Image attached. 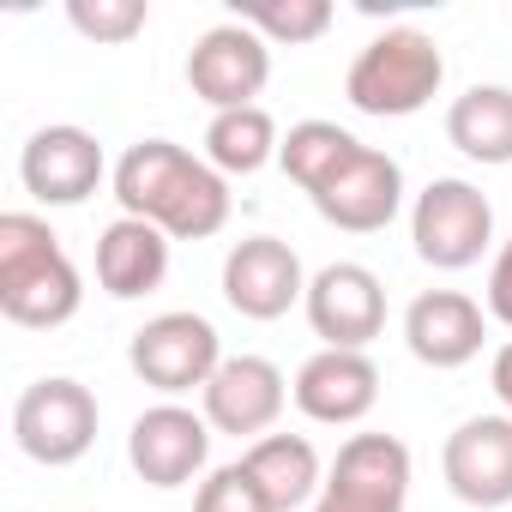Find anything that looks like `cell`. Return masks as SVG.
Returning <instances> with one entry per match:
<instances>
[{
    "mask_svg": "<svg viewBox=\"0 0 512 512\" xmlns=\"http://www.w3.org/2000/svg\"><path fill=\"white\" fill-rule=\"evenodd\" d=\"M121 217L157 223L169 241H211L229 223V181L175 139H139L115 163Z\"/></svg>",
    "mask_w": 512,
    "mask_h": 512,
    "instance_id": "obj_1",
    "label": "cell"
},
{
    "mask_svg": "<svg viewBox=\"0 0 512 512\" xmlns=\"http://www.w3.org/2000/svg\"><path fill=\"white\" fill-rule=\"evenodd\" d=\"M85 278L67 260L61 235L37 211L0 217V314L25 332H55L79 314Z\"/></svg>",
    "mask_w": 512,
    "mask_h": 512,
    "instance_id": "obj_2",
    "label": "cell"
},
{
    "mask_svg": "<svg viewBox=\"0 0 512 512\" xmlns=\"http://www.w3.org/2000/svg\"><path fill=\"white\" fill-rule=\"evenodd\" d=\"M446 85V55L428 31L416 25H392L380 31L344 73V97L356 115H374V121H404L416 109H428Z\"/></svg>",
    "mask_w": 512,
    "mask_h": 512,
    "instance_id": "obj_3",
    "label": "cell"
},
{
    "mask_svg": "<svg viewBox=\"0 0 512 512\" xmlns=\"http://www.w3.org/2000/svg\"><path fill=\"white\" fill-rule=\"evenodd\" d=\"M410 241L416 260L434 272H470L494 247V205L464 175H434L410 205Z\"/></svg>",
    "mask_w": 512,
    "mask_h": 512,
    "instance_id": "obj_4",
    "label": "cell"
},
{
    "mask_svg": "<svg viewBox=\"0 0 512 512\" xmlns=\"http://www.w3.org/2000/svg\"><path fill=\"white\" fill-rule=\"evenodd\" d=\"M97 422H103V410H97L91 386H79L73 374H43L13 404V440H19V452L31 464H49V470L79 464L97 446Z\"/></svg>",
    "mask_w": 512,
    "mask_h": 512,
    "instance_id": "obj_5",
    "label": "cell"
},
{
    "mask_svg": "<svg viewBox=\"0 0 512 512\" xmlns=\"http://www.w3.org/2000/svg\"><path fill=\"white\" fill-rule=\"evenodd\" d=\"M127 362H133V374H139L151 392L187 398V392H205L211 374L223 368V338H217V326H211L205 314L175 308V314H157V320H145V326L133 332Z\"/></svg>",
    "mask_w": 512,
    "mask_h": 512,
    "instance_id": "obj_6",
    "label": "cell"
},
{
    "mask_svg": "<svg viewBox=\"0 0 512 512\" xmlns=\"http://www.w3.org/2000/svg\"><path fill=\"white\" fill-rule=\"evenodd\" d=\"M404 500H410V446L398 434H350L308 512H404Z\"/></svg>",
    "mask_w": 512,
    "mask_h": 512,
    "instance_id": "obj_7",
    "label": "cell"
},
{
    "mask_svg": "<svg viewBox=\"0 0 512 512\" xmlns=\"http://www.w3.org/2000/svg\"><path fill=\"white\" fill-rule=\"evenodd\" d=\"M272 79V43L260 31H247L241 19L211 25L193 49H187V85L199 103H211V115L223 109H253V97Z\"/></svg>",
    "mask_w": 512,
    "mask_h": 512,
    "instance_id": "obj_8",
    "label": "cell"
},
{
    "mask_svg": "<svg viewBox=\"0 0 512 512\" xmlns=\"http://www.w3.org/2000/svg\"><path fill=\"white\" fill-rule=\"evenodd\" d=\"M223 302L241 320H284L296 302H308L302 253L278 235H241L223 253Z\"/></svg>",
    "mask_w": 512,
    "mask_h": 512,
    "instance_id": "obj_9",
    "label": "cell"
},
{
    "mask_svg": "<svg viewBox=\"0 0 512 512\" xmlns=\"http://www.w3.org/2000/svg\"><path fill=\"white\" fill-rule=\"evenodd\" d=\"M308 326L326 350H368L386 332V284L362 260H332L308 278Z\"/></svg>",
    "mask_w": 512,
    "mask_h": 512,
    "instance_id": "obj_10",
    "label": "cell"
},
{
    "mask_svg": "<svg viewBox=\"0 0 512 512\" xmlns=\"http://www.w3.org/2000/svg\"><path fill=\"white\" fill-rule=\"evenodd\" d=\"M205 458H211V422H205V410H187L175 398L151 404L127 428V464L151 488H187V482L211 476Z\"/></svg>",
    "mask_w": 512,
    "mask_h": 512,
    "instance_id": "obj_11",
    "label": "cell"
},
{
    "mask_svg": "<svg viewBox=\"0 0 512 512\" xmlns=\"http://www.w3.org/2000/svg\"><path fill=\"white\" fill-rule=\"evenodd\" d=\"M109 175V157L97 145V133L73 127V121H55V127H37L19 151V181L37 205H85Z\"/></svg>",
    "mask_w": 512,
    "mask_h": 512,
    "instance_id": "obj_12",
    "label": "cell"
},
{
    "mask_svg": "<svg viewBox=\"0 0 512 512\" xmlns=\"http://www.w3.org/2000/svg\"><path fill=\"white\" fill-rule=\"evenodd\" d=\"M205 398V422L211 434H235V440H266L290 404V380L272 356H223V368L211 374Z\"/></svg>",
    "mask_w": 512,
    "mask_h": 512,
    "instance_id": "obj_13",
    "label": "cell"
},
{
    "mask_svg": "<svg viewBox=\"0 0 512 512\" xmlns=\"http://www.w3.org/2000/svg\"><path fill=\"white\" fill-rule=\"evenodd\" d=\"M440 476L464 506H506L512 500V416H464L440 446Z\"/></svg>",
    "mask_w": 512,
    "mask_h": 512,
    "instance_id": "obj_14",
    "label": "cell"
},
{
    "mask_svg": "<svg viewBox=\"0 0 512 512\" xmlns=\"http://www.w3.org/2000/svg\"><path fill=\"white\" fill-rule=\"evenodd\" d=\"M314 211H320L332 229H350V235L386 229V223L404 211V163H398L392 151L362 145V151L314 193Z\"/></svg>",
    "mask_w": 512,
    "mask_h": 512,
    "instance_id": "obj_15",
    "label": "cell"
},
{
    "mask_svg": "<svg viewBox=\"0 0 512 512\" xmlns=\"http://www.w3.org/2000/svg\"><path fill=\"white\" fill-rule=\"evenodd\" d=\"M296 410L320 428H356L380 404V368L368 350H314L290 386Z\"/></svg>",
    "mask_w": 512,
    "mask_h": 512,
    "instance_id": "obj_16",
    "label": "cell"
},
{
    "mask_svg": "<svg viewBox=\"0 0 512 512\" xmlns=\"http://www.w3.org/2000/svg\"><path fill=\"white\" fill-rule=\"evenodd\" d=\"M482 338H488V314L464 290H422L404 308V344L422 368H440V374L464 368L482 356Z\"/></svg>",
    "mask_w": 512,
    "mask_h": 512,
    "instance_id": "obj_17",
    "label": "cell"
},
{
    "mask_svg": "<svg viewBox=\"0 0 512 512\" xmlns=\"http://www.w3.org/2000/svg\"><path fill=\"white\" fill-rule=\"evenodd\" d=\"M169 278V235L145 217H115L97 235V284L115 302H139Z\"/></svg>",
    "mask_w": 512,
    "mask_h": 512,
    "instance_id": "obj_18",
    "label": "cell"
},
{
    "mask_svg": "<svg viewBox=\"0 0 512 512\" xmlns=\"http://www.w3.org/2000/svg\"><path fill=\"white\" fill-rule=\"evenodd\" d=\"M241 464L260 482V494L272 500V512H296L326 488V470H320V452L308 434H266L241 452Z\"/></svg>",
    "mask_w": 512,
    "mask_h": 512,
    "instance_id": "obj_19",
    "label": "cell"
},
{
    "mask_svg": "<svg viewBox=\"0 0 512 512\" xmlns=\"http://www.w3.org/2000/svg\"><path fill=\"white\" fill-rule=\"evenodd\" d=\"M446 139L470 163L506 169L512 163V85H470L446 109Z\"/></svg>",
    "mask_w": 512,
    "mask_h": 512,
    "instance_id": "obj_20",
    "label": "cell"
},
{
    "mask_svg": "<svg viewBox=\"0 0 512 512\" xmlns=\"http://www.w3.org/2000/svg\"><path fill=\"white\" fill-rule=\"evenodd\" d=\"M278 121H272V109H223V115H211V127H205V163L229 181V175H253V169H266L272 157H278Z\"/></svg>",
    "mask_w": 512,
    "mask_h": 512,
    "instance_id": "obj_21",
    "label": "cell"
},
{
    "mask_svg": "<svg viewBox=\"0 0 512 512\" xmlns=\"http://www.w3.org/2000/svg\"><path fill=\"white\" fill-rule=\"evenodd\" d=\"M356 151H362V139H356L350 127H338V121H296V127L284 133V145H278V163H284V175L314 199Z\"/></svg>",
    "mask_w": 512,
    "mask_h": 512,
    "instance_id": "obj_22",
    "label": "cell"
},
{
    "mask_svg": "<svg viewBox=\"0 0 512 512\" xmlns=\"http://www.w3.org/2000/svg\"><path fill=\"white\" fill-rule=\"evenodd\" d=\"M247 31H260L272 49H308L332 31V0H247L235 7Z\"/></svg>",
    "mask_w": 512,
    "mask_h": 512,
    "instance_id": "obj_23",
    "label": "cell"
},
{
    "mask_svg": "<svg viewBox=\"0 0 512 512\" xmlns=\"http://www.w3.org/2000/svg\"><path fill=\"white\" fill-rule=\"evenodd\" d=\"M67 25L85 37V43H133L145 25H151V7L145 0H67Z\"/></svg>",
    "mask_w": 512,
    "mask_h": 512,
    "instance_id": "obj_24",
    "label": "cell"
},
{
    "mask_svg": "<svg viewBox=\"0 0 512 512\" xmlns=\"http://www.w3.org/2000/svg\"><path fill=\"white\" fill-rule=\"evenodd\" d=\"M193 512H272V500L260 494V482H253L247 464L235 458V464H217V470L199 482Z\"/></svg>",
    "mask_w": 512,
    "mask_h": 512,
    "instance_id": "obj_25",
    "label": "cell"
},
{
    "mask_svg": "<svg viewBox=\"0 0 512 512\" xmlns=\"http://www.w3.org/2000/svg\"><path fill=\"white\" fill-rule=\"evenodd\" d=\"M488 320H500L512 332V235L500 241L494 266H488Z\"/></svg>",
    "mask_w": 512,
    "mask_h": 512,
    "instance_id": "obj_26",
    "label": "cell"
},
{
    "mask_svg": "<svg viewBox=\"0 0 512 512\" xmlns=\"http://www.w3.org/2000/svg\"><path fill=\"white\" fill-rule=\"evenodd\" d=\"M488 386H494V398H500V416H512V338L494 350V362H488Z\"/></svg>",
    "mask_w": 512,
    "mask_h": 512,
    "instance_id": "obj_27",
    "label": "cell"
}]
</instances>
